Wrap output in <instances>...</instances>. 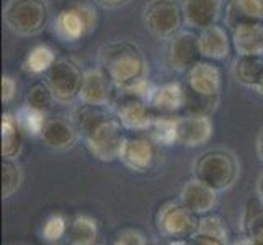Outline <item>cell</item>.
I'll list each match as a JSON object with an SVG mask.
<instances>
[{
    "instance_id": "1",
    "label": "cell",
    "mask_w": 263,
    "mask_h": 245,
    "mask_svg": "<svg viewBox=\"0 0 263 245\" xmlns=\"http://www.w3.org/2000/svg\"><path fill=\"white\" fill-rule=\"evenodd\" d=\"M98 62L115 88H124L146 79L149 74L147 61L141 48L129 40H116L105 44L100 49Z\"/></svg>"
},
{
    "instance_id": "2",
    "label": "cell",
    "mask_w": 263,
    "mask_h": 245,
    "mask_svg": "<svg viewBox=\"0 0 263 245\" xmlns=\"http://www.w3.org/2000/svg\"><path fill=\"white\" fill-rule=\"evenodd\" d=\"M222 88V72L213 61H199L186 72V113L211 115Z\"/></svg>"
},
{
    "instance_id": "3",
    "label": "cell",
    "mask_w": 263,
    "mask_h": 245,
    "mask_svg": "<svg viewBox=\"0 0 263 245\" xmlns=\"http://www.w3.org/2000/svg\"><path fill=\"white\" fill-rule=\"evenodd\" d=\"M240 165L228 149H211L201 154L193 165L195 178L214 188L217 193L229 190L239 178Z\"/></svg>"
},
{
    "instance_id": "4",
    "label": "cell",
    "mask_w": 263,
    "mask_h": 245,
    "mask_svg": "<svg viewBox=\"0 0 263 245\" xmlns=\"http://www.w3.org/2000/svg\"><path fill=\"white\" fill-rule=\"evenodd\" d=\"M51 18L48 0H8L4 7L7 28L18 36H36L46 30Z\"/></svg>"
},
{
    "instance_id": "5",
    "label": "cell",
    "mask_w": 263,
    "mask_h": 245,
    "mask_svg": "<svg viewBox=\"0 0 263 245\" xmlns=\"http://www.w3.org/2000/svg\"><path fill=\"white\" fill-rule=\"evenodd\" d=\"M97 8L88 2H76L54 18V33L66 43H76L87 38L97 28Z\"/></svg>"
},
{
    "instance_id": "6",
    "label": "cell",
    "mask_w": 263,
    "mask_h": 245,
    "mask_svg": "<svg viewBox=\"0 0 263 245\" xmlns=\"http://www.w3.org/2000/svg\"><path fill=\"white\" fill-rule=\"evenodd\" d=\"M142 22L152 36L159 40H170L185 25L183 8L178 0H151L144 7Z\"/></svg>"
},
{
    "instance_id": "7",
    "label": "cell",
    "mask_w": 263,
    "mask_h": 245,
    "mask_svg": "<svg viewBox=\"0 0 263 245\" xmlns=\"http://www.w3.org/2000/svg\"><path fill=\"white\" fill-rule=\"evenodd\" d=\"M85 72L72 58H61L44 74V82L49 85L58 103L67 105L79 98Z\"/></svg>"
},
{
    "instance_id": "8",
    "label": "cell",
    "mask_w": 263,
    "mask_h": 245,
    "mask_svg": "<svg viewBox=\"0 0 263 245\" xmlns=\"http://www.w3.org/2000/svg\"><path fill=\"white\" fill-rule=\"evenodd\" d=\"M128 136H124V126L118 121L115 115L108 116L97 128L87 134L84 141L88 152L102 162H111L120 159L123 144Z\"/></svg>"
},
{
    "instance_id": "9",
    "label": "cell",
    "mask_w": 263,
    "mask_h": 245,
    "mask_svg": "<svg viewBox=\"0 0 263 245\" xmlns=\"http://www.w3.org/2000/svg\"><path fill=\"white\" fill-rule=\"evenodd\" d=\"M110 110L128 131L146 133L156 118V113L147 100L121 92V90L115 92Z\"/></svg>"
},
{
    "instance_id": "10",
    "label": "cell",
    "mask_w": 263,
    "mask_h": 245,
    "mask_svg": "<svg viewBox=\"0 0 263 245\" xmlns=\"http://www.w3.org/2000/svg\"><path fill=\"white\" fill-rule=\"evenodd\" d=\"M199 217L183 203H167L157 213V231L172 240L188 239L196 234Z\"/></svg>"
},
{
    "instance_id": "11",
    "label": "cell",
    "mask_w": 263,
    "mask_h": 245,
    "mask_svg": "<svg viewBox=\"0 0 263 245\" xmlns=\"http://www.w3.org/2000/svg\"><path fill=\"white\" fill-rule=\"evenodd\" d=\"M199 61H203V54L199 49L198 34H195L193 31L181 30L168 40L167 62L172 70L186 74Z\"/></svg>"
},
{
    "instance_id": "12",
    "label": "cell",
    "mask_w": 263,
    "mask_h": 245,
    "mask_svg": "<svg viewBox=\"0 0 263 245\" xmlns=\"http://www.w3.org/2000/svg\"><path fill=\"white\" fill-rule=\"evenodd\" d=\"M157 159V144L149 136H128L123 144L120 160L134 172H147Z\"/></svg>"
},
{
    "instance_id": "13",
    "label": "cell",
    "mask_w": 263,
    "mask_h": 245,
    "mask_svg": "<svg viewBox=\"0 0 263 245\" xmlns=\"http://www.w3.org/2000/svg\"><path fill=\"white\" fill-rule=\"evenodd\" d=\"M214 126L210 115L186 113L178 116L177 121V144L186 147H199L210 142Z\"/></svg>"
},
{
    "instance_id": "14",
    "label": "cell",
    "mask_w": 263,
    "mask_h": 245,
    "mask_svg": "<svg viewBox=\"0 0 263 245\" xmlns=\"http://www.w3.org/2000/svg\"><path fill=\"white\" fill-rule=\"evenodd\" d=\"M116 88L113 82L105 74L102 67L88 69L84 74L82 88H80L79 100L82 103L97 105V106H106L110 108Z\"/></svg>"
},
{
    "instance_id": "15",
    "label": "cell",
    "mask_w": 263,
    "mask_h": 245,
    "mask_svg": "<svg viewBox=\"0 0 263 245\" xmlns=\"http://www.w3.org/2000/svg\"><path fill=\"white\" fill-rule=\"evenodd\" d=\"M181 8L188 28L201 31L217 25L224 13V0H183Z\"/></svg>"
},
{
    "instance_id": "16",
    "label": "cell",
    "mask_w": 263,
    "mask_h": 245,
    "mask_svg": "<svg viewBox=\"0 0 263 245\" xmlns=\"http://www.w3.org/2000/svg\"><path fill=\"white\" fill-rule=\"evenodd\" d=\"M40 138L54 150H69L77 144L80 134L70 118L67 120L62 116H48Z\"/></svg>"
},
{
    "instance_id": "17",
    "label": "cell",
    "mask_w": 263,
    "mask_h": 245,
    "mask_svg": "<svg viewBox=\"0 0 263 245\" xmlns=\"http://www.w3.org/2000/svg\"><path fill=\"white\" fill-rule=\"evenodd\" d=\"M149 103L156 115L177 116V113L186 106V90L178 82L156 85Z\"/></svg>"
},
{
    "instance_id": "18",
    "label": "cell",
    "mask_w": 263,
    "mask_h": 245,
    "mask_svg": "<svg viewBox=\"0 0 263 245\" xmlns=\"http://www.w3.org/2000/svg\"><path fill=\"white\" fill-rule=\"evenodd\" d=\"M180 201L195 214L203 216L213 211L217 204V192L210 185L203 183L201 180L192 178L181 188Z\"/></svg>"
},
{
    "instance_id": "19",
    "label": "cell",
    "mask_w": 263,
    "mask_h": 245,
    "mask_svg": "<svg viewBox=\"0 0 263 245\" xmlns=\"http://www.w3.org/2000/svg\"><path fill=\"white\" fill-rule=\"evenodd\" d=\"M198 43L203 58L208 61H224L229 58L232 40L228 30L219 25H213L199 31Z\"/></svg>"
},
{
    "instance_id": "20",
    "label": "cell",
    "mask_w": 263,
    "mask_h": 245,
    "mask_svg": "<svg viewBox=\"0 0 263 245\" xmlns=\"http://www.w3.org/2000/svg\"><path fill=\"white\" fill-rule=\"evenodd\" d=\"M224 22L229 31L243 23H263V0H226Z\"/></svg>"
},
{
    "instance_id": "21",
    "label": "cell",
    "mask_w": 263,
    "mask_h": 245,
    "mask_svg": "<svg viewBox=\"0 0 263 245\" xmlns=\"http://www.w3.org/2000/svg\"><path fill=\"white\" fill-rule=\"evenodd\" d=\"M232 46L239 56H263V23H243L231 30Z\"/></svg>"
},
{
    "instance_id": "22",
    "label": "cell",
    "mask_w": 263,
    "mask_h": 245,
    "mask_svg": "<svg viewBox=\"0 0 263 245\" xmlns=\"http://www.w3.org/2000/svg\"><path fill=\"white\" fill-rule=\"evenodd\" d=\"M111 110L106 106H97V105H88L82 103L76 106L72 110L70 120L76 124V128L80 134V138H85L87 134L92 133L97 126L105 121L108 116H111Z\"/></svg>"
},
{
    "instance_id": "23",
    "label": "cell",
    "mask_w": 263,
    "mask_h": 245,
    "mask_svg": "<svg viewBox=\"0 0 263 245\" xmlns=\"http://www.w3.org/2000/svg\"><path fill=\"white\" fill-rule=\"evenodd\" d=\"M25 133L12 113L2 115V156L4 159H16L22 154Z\"/></svg>"
},
{
    "instance_id": "24",
    "label": "cell",
    "mask_w": 263,
    "mask_h": 245,
    "mask_svg": "<svg viewBox=\"0 0 263 245\" xmlns=\"http://www.w3.org/2000/svg\"><path fill=\"white\" fill-rule=\"evenodd\" d=\"M234 76L243 87L257 88L263 79V56H239L234 64Z\"/></svg>"
},
{
    "instance_id": "25",
    "label": "cell",
    "mask_w": 263,
    "mask_h": 245,
    "mask_svg": "<svg viewBox=\"0 0 263 245\" xmlns=\"http://www.w3.org/2000/svg\"><path fill=\"white\" fill-rule=\"evenodd\" d=\"M98 237V224L90 216H77L69 224L67 239L70 245H93Z\"/></svg>"
},
{
    "instance_id": "26",
    "label": "cell",
    "mask_w": 263,
    "mask_h": 245,
    "mask_svg": "<svg viewBox=\"0 0 263 245\" xmlns=\"http://www.w3.org/2000/svg\"><path fill=\"white\" fill-rule=\"evenodd\" d=\"M242 229L249 239L263 237V199L260 196L250 198L242 214Z\"/></svg>"
},
{
    "instance_id": "27",
    "label": "cell",
    "mask_w": 263,
    "mask_h": 245,
    "mask_svg": "<svg viewBox=\"0 0 263 245\" xmlns=\"http://www.w3.org/2000/svg\"><path fill=\"white\" fill-rule=\"evenodd\" d=\"M177 121L178 116L156 115L146 134L157 146H172V144H177Z\"/></svg>"
},
{
    "instance_id": "28",
    "label": "cell",
    "mask_w": 263,
    "mask_h": 245,
    "mask_svg": "<svg viewBox=\"0 0 263 245\" xmlns=\"http://www.w3.org/2000/svg\"><path fill=\"white\" fill-rule=\"evenodd\" d=\"M54 62H56V52L52 51V48L46 46V44H38L26 54L23 61V69L28 74L40 76L46 74Z\"/></svg>"
},
{
    "instance_id": "29",
    "label": "cell",
    "mask_w": 263,
    "mask_h": 245,
    "mask_svg": "<svg viewBox=\"0 0 263 245\" xmlns=\"http://www.w3.org/2000/svg\"><path fill=\"white\" fill-rule=\"evenodd\" d=\"M15 116L18 120V124L22 126L23 133L26 136H33V138H36V136H41L43 126L48 120V113L36 110V108L26 105V103L18 108Z\"/></svg>"
},
{
    "instance_id": "30",
    "label": "cell",
    "mask_w": 263,
    "mask_h": 245,
    "mask_svg": "<svg viewBox=\"0 0 263 245\" xmlns=\"http://www.w3.org/2000/svg\"><path fill=\"white\" fill-rule=\"evenodd\" d=\"M54 103H56V100H54L51 88L44 80L33 84L28 90V93H26V105L36 108L40 111L48 113Z\"/></svg>"
},
{
    "instance_id": "31",
    "label": "cell",
    "mask_w": 263,
    "mask_h": 245,
    "mask_svg": "<svg viewBox=\"0 0 263 245\" xmlns=\"http://www.w3.org/2000/svg\"><path fill=\"white\" fill-rule=\"evenodd\" d=\"M23 174L20 165L13 159H4L2 162V196L10 198L22 185Z\"/></svg>"
},
{
    "instance_id": "32",
    "label": "cell",
    "mask_w": 263,
    "mask_h": 245,
    "mask_svg": "<svg viewBox=\"0 0 263 245\" xmlns=\"http://www.w3.org/2000/svg\"><path fill=\"white\" fill-rule=\"evenodd\" d=\"M67 231H69L67 217L61 213H56V214H51L48 219L44 221L41 235L46 242H58L64 237V235H67Z\"/></svg>"
},
{
    "instance_id": "33",
    "label": "cell",
    "mask_w": 263,
    "mask_h": 245,
    "mask_svg": "<svg viewBox=\"0 0 263 245\" xmlns=\"http://www.w3.org/2000/svg\"><path fill=\"white\" fill-rule=\"evenodd\" d=\"M196 234L208 235V237L217 239V240H221L224 243H228V240H229L228 228H226V224L222 222L221 217H216V216L201 217V219H199V225H198Z\"/></svg>"
},
{
    "instance_id": "34",
    "label": "cell",
    "mask_w": 263,
    "mask_h": 245,
    "mask_svg": "<svg viewBox=\"0 0 263 245\" xmlns=\"http://www.w3.org/2000/svg\"><path fill=\"white\" fill-rule=\"evenodd\" d=\"M113 245H147V240L142 232L134 229H126L118 234Z\"/></svg>"
},
{
    "instance_id": "35",
    "label": "cell",
    "mask_w": 263,
    "mask_h": 245,
    "mask_svg": "<svg viewBox=\"0 0 263 245\" xmlns=\"http://www.w3.org/2000/svg\"><path fill=\"white\" fill-rule=\"evenodd\" d=\"M172 245H228L217 239L213 237H208V235L203 234H195L192 237L188 239H181V240H172Z\"/></svg>"
},
{
    "instance_id": "36",
    "label": "cell",
    "mask_w": 263,
    "mask_h": 245,
    "mask_svg": "<svg viewBox=\"0 0 263 245\" xmlns=\"http://www.w3.org/2000/svg\"><path fill=\"white\" fill-rule=\"evenodd\" d=\"M16 95V80L12 76L2 77V102L4 105H8L13 102Z\"/></svg>"
},
{
    "instance_id": "37",
    "label": "cell",
    "mask_w": 263,
    "mask_h": 245,
    "mask_svg": "<svg viewBox=\"0 0 263 245\" xmlns=\"http://www.w3.org/2000/svg\"><path fill=\"white\" fill-rule=\"evenodd\" d=\"M93 2L105 7V8H120L128 4L129 0H93Z\"/></svg>"
},
{
    "instance_id": "38",
    "label": "cell",
    "mask_w": 263,
    "mask_h": 245,
    "mask_svg": "<svg viewBox=\"0 0 263 245\" xmlns=\"http://www.w3.org/2000/svg\"><path fill=\"white\" fill-rule=\"evenodd\" d=\"M257 150H258V157L263 162V129L258 136V142H257Z\"/></svg>"
},
{
    "instance_id": "39",
    "label": "cell",
    "mask_w": 263,
    "mask_h": 245,
    "mask_svg": "<svg viewBox=\"0 0 263 245\" xmlns=\"http://www.w3.org/2000/svg\"><path fill=\"white\" fill-rule=\"evenodd\" d=\"M229 245H250V239L249 237H243V239H239V240H234Z\"/></svg>"
},
{
    "instance_id": "40",
    "label": "cell",
    "mask_w": 263,
    "mask_h": 245,
    "mask_svg": "<svg viewBox=\"0 0 263 245\" xmlns=\"http://www.w3.org/2000/svg\"><path fill=\"white\" fill-rule=\"evenodd\" d=\"M258 196L263 199V175H261L260 180H258Z\"/></svg>"
},
{
    "instance_id": "41",
    "label": "cell",
    "mask_w": 263,
    "mask_h": 245,
    "mask_svg": "<svg viewBox=\"0 0 263 245\" xmlns=\"http://www.w3.org/2000/svg\"><path fill=\"white\" fill-rule=\"evenodd\" d=\"M250 245H263V237L261 239H250Z\"/></svg>"
},
{
    "instance_id": "42",
    "label": "cell",
    "mask_w": 263,
    "mask_h": 245,
    "mask_svg": "<svg viewBox=\"0 0 263 245\" xmlns=\"http://www.w3.org/2000/svg\"><path fill=\"white\" fill-rule=\"evenodd\" d=\"M255 90H257V92H258V93H260V95L263 97V79L260 80V84L257 85V88H255Z\"/></svg>"
},
{
    "instance_id": "43",
    "label": "cell",
    "mask_w": 263,
    "mask_h": 245,
    "mask_svg": "<svg viewBox=\"0 0 263 245\" xmlns=\"http://www.w3.org/2000/svg\"><path fill=\"white\" fill-rule=\"evenodd\" d=\"M156 245H172V243H156Z\"/></svg>"
},
{
    "instance_id": "44",
    "label": "cell",
    "mask_w": 263,
    "mask_h": 245,
    "mask_svg": "<svg viewBox=\"0 0 263 245\" xmlns=\"http://www.w3.org/2000/svg\"><path fill=\"white\" fill-rule=\"evenodd\" d=\"M93 245H97V243H93Z\"/></svg>"
}]
</instances>
